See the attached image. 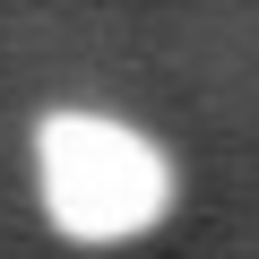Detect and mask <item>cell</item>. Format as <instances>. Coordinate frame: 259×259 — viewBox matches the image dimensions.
I'll use <instances>...</instances> for the list:
<instances>
[{"label": "cell", "mask_w": 259, "mask_h": 259, "mask_svg": "<svg viewBox=\"0 0 259 259\" xmlns=\"http://www.w3.org/2000/svg\"><path fill=\"white\" fill-rule=\"evenodd\" d=\"M35 199L69 242H139L173 207V156L112 112H52L35 130Z\"/></svg>", "instance_id": "cell-1"}]
</instances>
